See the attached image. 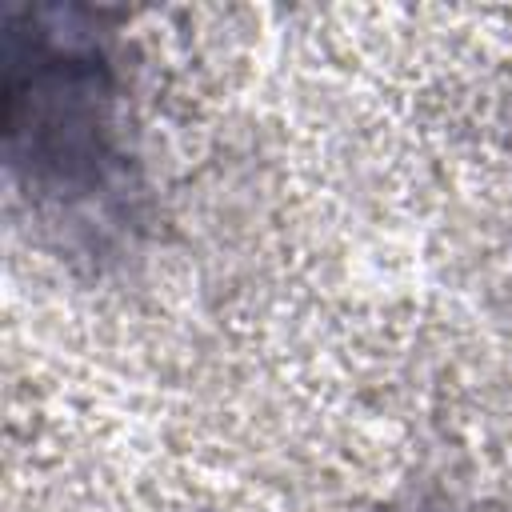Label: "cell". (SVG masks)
<instances>
[{"label": "cell", "mask_w": 512, "mask_h": 512, "mask_svg": "<svg viewBox=\"0 0 512 512\" xmlns=\"http://www.w3.org/2000/svg\"><path fill=\"white\" fill-rule=\"evenodd\" d=\"M4 148L12 172L56 200H84L112 180L116 80L84 12L8 8Z\"/></svg>", "instance_id": "cell-1"}]
</instances>
